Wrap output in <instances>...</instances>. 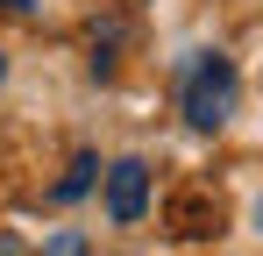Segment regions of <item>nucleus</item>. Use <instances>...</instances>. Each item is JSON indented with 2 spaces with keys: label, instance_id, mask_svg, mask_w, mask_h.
<instances>
[{
  "label": "nucleus",
  "instance_id": "1",
  "mask_svg": "<svg viewBox=\"0 0 263 256\" xmlns=\"http://www.w3.org/2000/svg\"><path fill=\"white\" fill-rule=\"evenodd\" d=\"M235 100H242V71H235V57H228V50H192L185 71H178V114H185V128H199V135L228 128Z\"/></svg>",
  "mask_w": 263,
  "mask_h": 256
},
{
  "label": "nucleus",
  "instance_id": "3",
  "mask_svg": "<svg viewBox=\"0 0 263 256\" xmlns=\"http://www.w3.org/2000/svg\"><path fill=\"white\" fill-rule=\"evenodd\" d=\"M36 256H92V242L79 235V228H57V235H50V242H43Z\"/></svg>",
  "mask_w": 263,
  "mask_h": 256
},
{
  "label": "nucleus",
  "instance_id": "4",
  "mask_svg": "<svg viewBox=\"0 0 263 256\" xmlns=\"http://www.w3.org/2000/svg\"><path fill=\"white\" fill-rule=\"evenodd\" d=\"M92 171H100V164H92V157H79V164H71V178L57 185V199H79V192L92 185Z\"/></svg>",
  "mask_w": 263,
  "mask_h": 256
},
{
  "label": "nucleus",
  "instance_id": "6",
  "mask_svg": "<svg viewBox=\"0 0 263 256\" xmlns=\"http://www.w3.org/2000/svg\"><path fill=\"white\" fill-rule=\"evenodd\" d=\"M249 221H256V235H263V199H256V213H249Z\"/></svg>",
  "mask_w": 263,
  "mask_h": 256
},
{
  "label": "nucleus",
  "instance_id": "7",
  "mask_svg": "<svg viewBox=\"0 0 263 256\" xmlns=\"http://www.w3.org/2000/svg\"><path fill=\"white\" fill-rule=\"evenodd\" d=\"M0 79H7V50H0Z\"/></svg>",
  "mask_w": 263,
  "mask_h": 256
},
{
  "label": "nucleus",
  "instance_id": "5",
  "mask_svg": "<svg viewBox=\"0 0 263 256\" xmlns=\"http://www.w3.org/2000/svg\"><path fill=\"white\" fill-rule=\"evenodd\" d=\"M0 7H7V14H36V0H0Z\"/></svg>",
  "mask_w": 263,
  "mask_h": 256
},
{
  "label": "nucleus",
  "instance_id": "2",
  "mask_svg": "<svg viewBox=\"0 0 263 256\" xmlns=\"http://www.w3.org/2000/svg\"><path fill=\"white\" fill-rule=\"evenodd\" d=\"M107 213L135 228L142 213H149V164L142 157H121V164H107Z\"/></svg>",
  "mask_w": 263,
  "mask_h": 256
}]
</instances>
